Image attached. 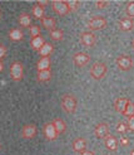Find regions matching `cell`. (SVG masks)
I'll list each match as a JSON object with an SVG mask.
<instances>
[{
    "label": "cell",
    "instance_id": "6da1fadb",
    "mask_svg": "<svg viewBox=\"0 0 134 155\" xmlns=\"http://www.w3.org/2000/svg\"><path fill=\"white\" fill-rule=\"evenodd\" d=\"M61 108L64 110L65 112L68 114H74L75 110H76V107H78V101H76V98L75 96L73 95H70V94H67L61 97Z\"/></svg>",
    "mask_w": 134,
    "mask_h": 155
},
{
    "label": "cell",
    "instance_id": "7a4b0ae2",
    "mask_svg": "<svg viewBox=\"0 0 134 155\" xmlns=\"http://www.w3.org/2000/svg\"><path fill=\"white\" fill-rule=\"evenodd\" d=\"M89 73L92 76V78L99 81L107 74V64L103 63V62H95V63L90 67Z\"/></svg>",
    "mask_w": 134,
    "mask_h": 155
},
{
    "label": "cell",
    "instance_id": "3957f363",
    "mask_svg": "<svg viewBox=\"0 0 134 155\" xmlns=\"http://www.w3.org/2000/svg\"><path fill=\"white\" fill-rule=\"evenodd\" d=\"M115 63L118 66V68L120 71H130L134 66V61L130 56H127V54H120L119 57H117L115 59Z\"/></svg>",
    "mask_w": 134,
    "mask_h": 155
},
{
    "label": "cell",
    "instance_id": "277c9868",
    "mask_svg": "<svg viewBox=\"0 0 134 155\" xmlns=\"http://www.w3.org/2000/svg\"><path fill=\"white\" fill-rule=\"evenodd\" d=\"M86 27L89 28V30H101L107 27V19L101 15H94L89 19Z\"/></svg>",
    "mask_w": 134,
    "mask_h": 155
},
{
    "label": "cell",
    "instance_id": "5b68a950",
    "mask_svg": "<svg viewBox=\"0 0 134 155\" xmlns=\"http://www.w3.org/2000/svg\"><path fill=\"white\" fill-rule=\"evenodd\" d=\"M10 77L11 80L15 81V82H19L23 80L24 77V67L20 62H13L11 66H10Z\"/></svg>",
    "mask_w": 134,
    "mask_h": 155
},
{
    "label": "cell",
    "instance_id": "8992f818",
    "mask_svg": "<svg viewBox=\"0 0 134 155\" xmlns=\"http://www.w3.org/2000/svg\"><path fill=\"white\" fill-rule=\"evenodd\" d=\"M51 9L59 17H64V15L69 14V8L65 0H54V2H51Z\"/></svg>",
    "mask_w": 134,
    "mask_h": 155
},
{
    "label": "cell",
    "instance_id": "52a82bcc",
    "mask_svg": "<svg viewBox=\"0 0 134 155\" xmlns=\"http://www.w3.org/2000/svg\"><path fill=\"white\" fill-rule=\"evenodd\" d=\"M79 41H80V43L84 45V47L92 48L97 43V37L93 32H83L79 35Z\"/></svg>",
    "mask_w": 134,
    "mask_h": 155
},
{
    "label": "cell",
    "instance_id": "ba28073f",
    "mask_svg": "<svg viewBox=\"0 0 134 155\" xmlns=\"http://www.w3.org/2000/svg\"><path fill=\"white\" fill-rule=\"evenodd\" d=\"M89 61H90V57L86 53H84V52H76V53H74V56H73V63H74V66L79 67V68L86 66L89 63Z\"/></svg>",
    "mask_w": 134,
    "mask_h": 155
},
{
    "label": "cell",
    "instance_id": "9c48e42d",
    "mask_svg": "<svg viewBox=\"0 0 134 155\" xmlns=\"http://www.w3.org/2000/svg\"><path fill=\"white\" fill-rule=\"evenodd\" d=\"M36 126L34 124H26L21 127V131H20V135L23 139H26V140H30L33 139L35 135H36Z\"/></svg>",
    "mask_w": 134,
    "mask_h": 155
},
{
    "label": "cell",
    "instance_id": "30bf717a",
    "mask_svg": "<svg viewBox=\"0 0 134 155\" xmlns=\"http://www.w3.org/2000/svg\"><path fill=\"white\" fill-rule=\"evenodd\" d=\"M109 126L105 122H99L98 125L94 127V135H95L98 139H105L109 135Z\"/></svg>",
    "mask_w": 134,
    "mask_h": 155
},
{
    "label": "cell",
    "instance_id": "8fae6325",
    "mask_svg": "<svg viewBox=\"0 0 134 155\" xmlns=\"http://www.w3.org/2000/svg\"><path fill=\"white\" fill-rule=\"evenodd\" d=\"M43 133H44L45 139L46 140H49V141H53V140H55V139L58 137V133L55 131L51 122H46L45 124L44 127H43Z\"/></svg>",
    "mask_w": 134,
    "mask_h": 155
},
{
    "label": "cell",
    "instance_id": "7c38bea8",
    "mask_svg": "<svg viewBox=\"0 0 134 155\" xmlns=\"http://www.w3.org/2000/svg\"><path fill=\"white\" fill-rule=\"evenodd\" d=\"M118 27H119V29L122 30V32H130V30H133L134 28V20L132 18H122L119 21H118Z\"/></svg>",
    "mask_w": 134,
    "mask_h": 155
},
{
    "label": "cell",
    "instance_id": "4fadbf2b",
    "mask_svg": "<svg viewBox=\"0 0 134 155\" xmlns=\"http://www.w3.org/2000/svg\"><path fill=\"white\" fill-rule=\"evenodd\" d=\"M72 148L75 153H83L84 150H86V140L84 137H76L72 143Z\"/></svg>",
    "mask_w": 134,
    "mask_h": 155
},
{
    "label": "cell",
    "instance_id": "5bb4252c",
    "mask_svg": "<svg viewBox=\"0 0 134 155\" xmlns=\"http://www.w3.org/2000/svg\"><path fill=\"white\" fill-rule=\"evenodd\" d=\"M129 101H130V100L127 98V97H118V98H115V100H114V104H113L114 110H115L118 114H123L125 106L128 105Z\"/></svg>",
    "mask_w": 134,
    "mask_h": 155
},
{
    "label": "cell",
    "instance_id": "9a60e30c",
    "mask_svg": "<svg viewBox=\"0 0 134 155\" xmlns=\"http://www.w3.org/2000/svg\"><path fill=\"white\" fill-rule=\"evenodd\" d=\"M104 144H105V148L109 150V151H115L118 149V145H119V141L118 139L114 136V135H108L105 139H104Z\"/></svg>",
    "mask_w": 134,
    "mask_h": 155
},
{
    "label": "cell",
    "instance_id": "2e32d148",
    "mask_svg": "<svg viewBox=\"0 0 134 155\" xmlns=\"http://www.w3.org/2000/svg\"><path fill=\"white\" fill-rule=\"evenodd\" d=\"M51 124H53L55 131L58 133V135L65 133V130H67V124L64 122V120H63V119H54V120L51 121Z\"/></svg>",
    "mask_w": 134,
    "mask_h": 155
},
{
    "label": "cell",
    "instance_id": "e0dca14e",
    "mask_svg": "<svg viewBox=\"0 0 134 155\" xmlns=\"http://www.w3.org/2000/svg\"><path fill=\"white\" fill-rule=\"evenodd\" d=\"M36 80L38 82H49L51 80V71H50V68L49 69H44V71H38L36 73Z\"/></svg>",
    "mask_w": 134,
    "mask_h": 155
},
{
    "label": "cell",
    "instance_id": "ac0fdd59",
    "mask_svg": "<svg viewBox=\"0 0 134 155\" xmlns=\"http://www.w3.org/2000/svg\"><path fill=\"white\" fill-rule=\"evenodd\" d=\"M40 21H42V25L45 29H48L49 32L57 28V20H55L54 18H51V17H44L43 19H40Z\"/></svg>",
    "mask_w": 134,
    "mask_h": 155
},
{
    "label": "cell",
    "instance_id": "d6986e66",
    "mask_svg": "<svg viewBox=\"0 0 134 155\" xmlns=\"http://www.w3.org/2000/svg\"><path fill=\"white\" fill-rule=\"evenodd\" d=\"M9 38L13 42H20V41H23V38H24V33H23V30L19 28H13L9 32Z\"/></svg>",
    "mask_w": 134,
    "mask_h": 155
},
{
    "label": "cell",
    "instance_id": "ffe728a7",
    "mask_svg": "<svg viewBox=\"0 0 134 155\" xmlns=\"http://www.w3.org/2000/svg\"><path fill=\"white\" fill-rule=\"evenodd\" d=\"M51 64L50 57H42L36 62V69L38 71H44V69H49Z\"/></svg>",
    "mask_w": 134,
    "mask_h": 155
},
{
    "label": "cell",
    "instance_id": "44dd1931",
    "mask_svg": "<svg viewBox=\"0 0 134 155\" xmlns=\"http://www.w3.org/2000/svg\"><path fill=\"white\" fill-rule=\"evenodd\" d=\"M38 52H39V54H40L42 57H49L50 54L54 52V45H53L51 43L45 42V43L43 44V47L39 49Z\"/></svg>",
    "mask_w": 134,
    "mask_h": 155
},
{
    "label": "cell",
    "instance_id": "7402d4cb",
    "mask_svg": "<svg viewBox=\"0 0 134 155\" xmlns=\"http://www.w3.org/2000/svg\"><path fill=\"white\" fill-rule=\"evenodd\" d=\"M49 35L55 42H61L63 39H64V32H63V29H60V28H55V29L50 30Z\"/></svg>",
    "mask_w": 134,
    "mask_h": 155
},
{
    "label": "cell",
    "instance_id": "603a6c76",
    "mask_svg": "<svg viewBox=\"0 0 134 155\" xmlns=\"http://www.w3.org/2000/svg\"><path fill=\"white\" fill-rule=\"evenodd\" d=\"M18 21L23 28H28V27L31 25V17L28 13H21L19 15V18H18Z\"/></svg>",
    "mask_w": 134,
    "mask_h": 155
},
{
    "label": "cell",
    "instance_id": "cb8c5ba5",
    "mask_svg": "<svg viewBox=\"0 0 134 155\" xmlns=\"http://www.w3.org/2000/svg\"><path fill=\"white\" fill-rule=\"evenodd\" d=\"M44 43H45V41H44V38L42 35L35 37V38H31V41H30V45H31V48H33L34 51H39V49L43 47Z\"/></svg>",
    "mask_w": 134,
    "mask_h": 155
},
{
    "label": "cell",
    "instance_id": "d4e9b609",
    "mask_svg": "<svg viewBox=\"0 0 134 155\" xmlns=\"http://www.w3.org/2000/svg\"><path fill=\"white\" fill-rule=\"evenodd\" d=\"M45 10H44V8L42 6H39L38 4L33 5V8H31V14H33V17L36 18V19H43L45 15H44Z\"/></svg>",
    "mask_w": 134,
    "mask_h": 155
},
{
    "label": "cell",
    "instance_id": "484cf974",
    "mask_svg": "<svg viewBox=\"0 0 134 155\" xmlns=\"http://www.w3.org/2000/svg\"><path fill=\"white\" fill-rule=\"evenodd\" d=\"M123 116H125V117H132V116H134V102L133 101H129L128 102V105L125 106V108H124V111H123V114H122Z\"/></svg>",
    "mask_w": 134,
    "mask_h": 155
},
{
    "label": "cell",
    "instance_id": "4316f807",
    "mask_svg": "<svg viewBox=\"0 0 134 155\" xmlns=\"http://www.w3.org/2000/svg\"><path fill=\"white\" fill-rule=\"evenodd\" d=\"M67 4H68V8H69V13L76 12L80 6V3L78 2V0H69V2H67Z\"/></svg>",
    "mask_w": 134,
    "mask_h": 155
},
{
    "label": "cell",
    "instance_id": "83f0119b",
    "mask_svg": "<svg viewBox=\"0 0 134 155\" xmlns=\"http://www.w3.org/2000/svg\"><path fill=\"white\" fill-rule=\"evenodd\" d=\"M125 14L128 18H134V2H129L125 5Z\"/></svg>",
    "mask_w": 134,
    "mask_h": 155
},
{
    "label": "cell",
    "instance_id": "f1b7e54d",
    "mask_svg": "<svg viewBox=\"0 0 134 155\" xmlns=\"http://www.w3.org/2000/svg\"><path fill=\"white\" fill-rule=\"evenodd\" d=\"M29 33H30V37L31 38H35V37H39L42 33V29L39 25H30L29 27Z\"/></svg>",
    "mask_w": 134,
    "mask_h": 155
},
{
    "label": "cell",
    "instance_id": "f546056e",
    "mask_svg": "<svg viewBox=\"0 0 134 155\" xmlns=\"http://www.w3.org/2000/svg\"><path fill=\"white\" fill-rule=\"evenodd\" d=\"M117 131H118V133H120V134H124V133H127V131H128V126H127V124H125V122H118L117 124Z\"/></svg>",
    "mask_w": 134,
    "mask_h": 155
},
{
    "label": "cell",
    "instance_id": "4dcf8cb0",
    "mask_svg": "<svg viewBox=\"0 0 134 155\" xmlns=\"http://www.w3.org/2000/svg\"><path fill=\"white\" fill-rule=\"evenodd\" d=\"M125 124H127V126H128V130H130L132 133H134V116L128 117V121Z\"/></svg>",
    "mask_w": 134,
    "mask_h": 155
},
{
    "label": "cell",
    "instance_id": "1f68e13d",
    "mask_svg": "<svg viewBox=\"0 0 134 155\" xmlns=\"http://www.w3.org/2000/svg\"><path fill=\"white\" fill-rule=\"evenodd\" d=\"M108 2H105V0H98V2H95V6L98 8V9H104L105 6H108Z\"/></svg>",
    "mask_w": 134,
    "mask_h": 155
},
{
    "label": "cell",
    "instance_id": "d6a6232c",
    "mask_svg": "<svg viewBox=\"0 0 134 155\" xmlns=\"http://www.w3.org/2000/svg\"><path fill=\"white\" fill-rule=\"evenodd\" d=\"M6 52H8V48L5 47L4 44H0V61H2V59L5 57Z\"/></svg>",
    "mask_w": 134,
    "mask_h": 155
},
{
    "label": "cell",
    "instance_id": "836d02e7",
    "mask_svg": "<svg viewBox=\"0 0 134 155\" xmlns=\"http://www.w3.org/2000/svg\"><path fill=\"white\" fill-rule=\"evenodd\" d=\"M39 6H42V8H45L46 5H48L49 4V2H48V0H39V2L36 3Z\"/></svg>",
    "mask_w": 134,
    "mask_h": 155
},
{
    "label": "cell",
    "instance_id": "e575fe53",
    "mask_svg": "<svg viewBox=\"0 0 134 155\" xmlns=\"http://www.w3.org/2000/svg\"><path fill=\"white\" fill-rule=\"evenodd\" d=\"M119 144H120V145H123V146H127V145L129 144V140H128L127 137H122L120 140H119Z\"/></svg>",
    "mask_w": 134,
    "mask_h": 155
},
{
    "label": "cell",
    "instance_id": "d590c367",
    "mask_svg": "<svg viewBox=\"0 0 134 155\" xmlns=\"http://www.w3.org/2000/svg\"><path fill=\"white\" fill-rule=\"evenodd\" d=\"M80 155H94V153L90 150H84L83 153H80Z\"/></svg>",
    "mask_w": 134,
    "mask_h": 155
},
{
    "label": "cell",
    "instance_id": "8d00e7d4",
    "mask_svg": "<svg viewBox=\"0 0 134 155\" xmlns=\"http://www.w3.org/2000/svg\"><path fill=\"white\" fill-rule=\"evenodd\" d=\"M3 69H4V63H3V61H0V73L3 72Z\"/></svg>",
    "mask_w": 134,
    "mask_h": 155
},
{
    "label": "cell",
    "instance_id": "74e56055",
    "mask_svg": "<svg viewBox=\"0 0 134 155\" xmlns=\"http://www.w3.org/2000/svg\"><path fill=\"white\" fill-rule=\"evenodd\" d=\"M132 48H133V51H134V39L132 41Z\"/></svg>",
    "mask_w": 134,
    "mask_h": 155
},
{
    "label": "cell",
    "instance_id": "f35d334b",
    "mask_svg": "<svg viewBox=\"0 0 134 155\" xmlns=\"http://www.w3.org/2000/svg\"><path fill=\"white\" fill-rule=\"evenodd\" d=\"M0 19H2V10H0Z\"/></svg>",
    "mask_w": 134,
    "mask_h": 155
},
{
    "label": "cell",
    "instance_id": "ab89813d",
    "mask_svg": "<svg viewBox=\"0 0 134 155\" xmlns=\"http://www.w3.org/2000/svg\"><path fill=\"white\" fill-rule=\"evenodd\" d=\"M132 155H134V150H133V151H132Z\"/></svg>",
    "mask_w": 134,
    "mask_h": 155
},
{
    "label": "cell",
    "instance_id": "60d3db41",
    "mask_svg": "<svg viewBox=\"0 0 134 155\" xmlns=\"http://www.w3.org/2000/svg\"><path fill=\"white\" fill-rule=\"evenodd\" d=\"M0 150H2V144H0Z\"/></svg>",
    "mask_w": 134,
    "mask_h": 155
}]
</instances>
